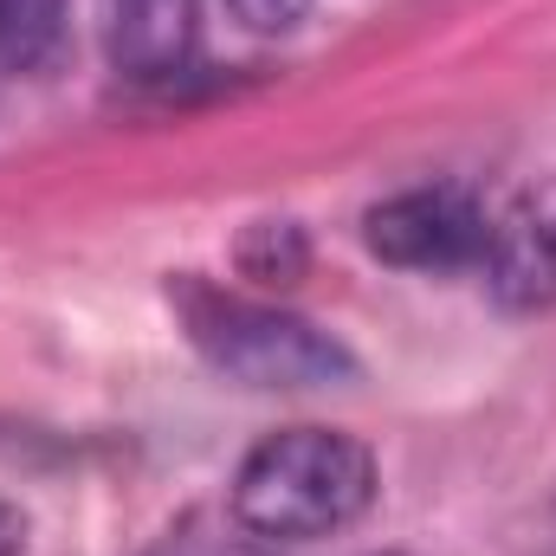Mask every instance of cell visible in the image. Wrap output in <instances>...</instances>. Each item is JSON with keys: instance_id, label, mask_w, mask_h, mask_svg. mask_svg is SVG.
Here are the masks:
<instances>
[{"instance_id": "cell-4", "label": "cell", "mask_w": 556, "mask_h": 556, "mask_svg": "<svg viewBox=\"0 0 556 556\" xmlns=\"http://www.w3.org/2000/svg\"><path fill=\"white\" fill-rule=\"evenodd\" d=\"M485 285L505 311H551L556 304V175L518 188L492 220L479 247Z\"/></svg>"}, {"instance_id": "cell-8", "label": "cell", "mask_w": 556, "mask_h": 556, "mask_svg": "<svg viewBox=\"0 0 556 556\" xmlns=\"http://www.w3.org/2000/svg\"><path fill=\"white\" fill-rule=\"evenodd\" d=\"M227 7H233V20L253 26V33H291V26L311 13V0H227Z\"/></svg>"}, {"instance_id": "cell-2", "label": "cell", "mask_w": 556, "mask_h": 556, "mask_svg": "<svg viewBox=\"0 0 556 556\" xmlns=\"http://www.w3.org/2000/svg\"><path fill=\"white\" fill-rule=\"evenodd\" d=\"M168 298H175V317H181L188 343L227 382L278 389V395L356 382V356L330 330H317L311 317H298L285 304L247 298V291H220L207 278H181V285H168Z\"/></svg>"}, {"instance_id": "cell-9", "label": "cell", "mask_w": 556, "mask_h": 556, "mask_svg": "<svg viewBox=\"0 0 556 556\" xmlns=\"http://www.w3.org/2000/svg\"><path fill=\"white\" fill-rule=\"evenodd\" d=\"M20 551H26V518L0 498V556H20Z\"/></svg>"}, {"instance_id": "cell-5", "label": "cell", "mask_w": 556, "mask_h": 556, "mask_svg": "<svg viewBox=\"0 0 556 556\" xmlns=\"http://www.w3.org/2000/svg\"><path fill=\"white\" fill-rule=\"evenodd\" d=\"M98 33L124 78L168 85L201 46V0H98Z\"/></svg>"}, {"instance_id": "cell-10", "label": "cell", "mask_w": 556, "mask_h": 556, "mask_svg": "<svg viewBox=\"0 0 556 556\" xmlns=\"http://www.w3.org/2000/svg\"><path fill=\"white\" fill-rule=\"evenodd\" d=\"M382 556H402V551H382Z\"/></svg>"}, {"instance_id": "cell-7", "label": "cell", "mask_w": 556, "mask_h": 556, "mask_svg": "<svg viewBox=\"0 0 556 556\" xmlns=\"http://www.w3.org/2000/svg\"><path fill=\"white\" fill-rule=\"evenodd\" d=\"M149 556H285V544L253 538L247 525H194V531L162 538Z\"/></svg>"}, {"instance_id": "cell-3", "label": "cell", "mask_w": 556, "mask_h": 556, "mask_svg": "<svg viewBox=\"0 0 556 556\" xmlns=\"http://www.w3.org/2000/svg\"><path fill=\"white\" fill-rule=\"evenodd\" d=\"M363 240L382 266L402 273H459L485 247V207L466 188H408L369 207Z\"/></svg>"}, {"instance_id": "cell-1", "label": "cell", "mask_w": 556, "mask_h": 556, "mask_svg": "<svg viewBox=\"0 0 556 556\" xmlns=\"http://www.w3.org/2000/svg\"><path fill=\"white\" fill-rule=\"evenodd\" d=\"M376 505V453L343 427H278L266 433L233 485L227 511L266 544H311L350 531Z\"/></svg>"}, {"instance_id": "cell-6", "label": "cell", "mask_w": 556, "mask_h": 556, "mask_svg": "<svg viewBox=\"0 0 556 556\" xmlns=\"http://www.w3.org/2000/svg\"><path fill=\"white\" fill-rule=\"evenodd\" d=\"M65 0H0V72H39L59 52Z\"/></svg>"}]
</instances>
